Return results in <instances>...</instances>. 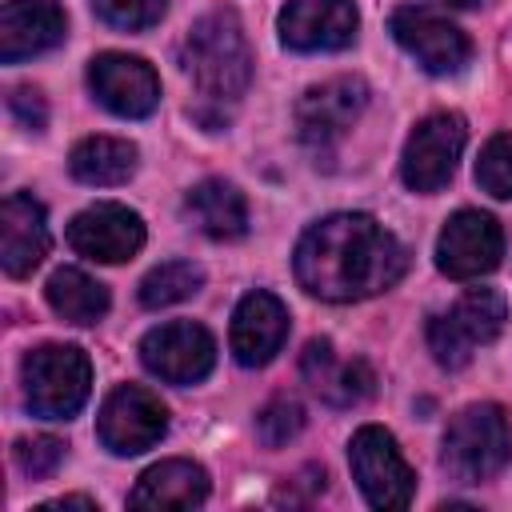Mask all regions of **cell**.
<instances>
[{
  "label": "cell",
  "mask_w": 512,
  "mask_h": 512,
  "mask_svg": "<svg viewBox=\"0 0 512 512\" xmlns=\"http://www.w3.org/2000/svg\"><path fill=\"white\" fill-rule=\"evenodd\" d=\"M292 264L308 296L352 304L388 292L408 272V248L368 212H336L300 236Z\"/></svg>",
  "instance_id": "6da1fadb"
},
{
  "label": "cell",
  "mask_w": 512,
  "mask_h": 512,
  "mask_svg": "<svg viewBox=\"0 0 512 512\" xmlns=\"http://www.w3.org/2000/svg\"><path fill=\"white\" fill-rule=\"evenodd\" d=\"M180 64L204 100L212 104L236 100L252 80V52L236 12L216 8L200 16L180 44Z\"/></svg>",
  "instance_id": "7a4b0ae2"
},
{
  "label": "cell",
  "mask_w": 512,
  "mask_h": 512,
  "mask_svg": "<svg viewBox=\"0 0 512 512\" xmlns=\"http://www.w3.org/2000/svg\"><path fill=\"white\" fill-rule=\"evenodd\" d=\"M512 456V424L500 404H468L452 416L440 448V464L460 484L492 480Z\"/></svg>",
  "instance_id": "3957f363"
},
{
  "label": "cell",
  "mask_w": 512,
  "mask_h": 512,
  "mask_svg": "<svg viewBox=\"0 0 512 512\" xmlns=\"http://www.w3.org/2000/svg\"><path fill=\"white\" fill-rule=\"evenodd\" d=\"M92 392V364L76 344H40L24 356V400L44 420H72Z\"/></svg>",
  "instance_id": "277c9868"
},
{
  "label": "cell",
  "mask_w": 512,
  "mask_h": 512,
  "mask_svg": "<svg viewBox=\"0 0 512 512\" xmlns=\"http://www.w3.org/2000/svg\"><path fill=\"white\" fill-rule=\"evenodd\" d=\"M504 320H508L504 296L492 288H472L448 312L428 320V348L436 364L464 368L480 344H492L504 332Z\"/></svg>",
  "instance_id": "5b68a950"
},
{
  "label": "cell",
  "mask_w": 512,
  "mask_h": 512,
  "mask_svg": "<svg viewBox=\"0 0 512 512\" xmlns=\"http://www.w3.org/2000/svg\"><path fill=\"white\" fill-rule=\"evenodd\" d=\"M348 464H352V476L372 508H408L412 504L416 472L408 468L392 432H384L380 424L356 428V436L348 444Z\"/></svg>",
  "instance_id": "8992f818"
},
{
  "label": "cell",
  "mask_w": 512,
  "mask_h": 512,
  "mask_svg": "<svg viewBox=\"0 0 512 512\" xmlns=\"http://www.w3.org/2000/svg\"><path fill=\"white\" fill-rule=\"evenodd\" d=\"M464 140H468V128H464V116L456 112H432L424 116L408 144H404V160H400V176L412 192H440L452 172H456V160L464 152Z\"/></svg>",
  "instance_id": "52a82bcc"
},
{
  "label": "cell",
  "mask_w": 512,
  "mask_h": 512,
  "mask_svg": "<svg viewBox=\"0 0 512 512\" xmlns=\"http://www.w3.org/2000/svg\"><path fill=\"white\" fill-rule=\"evenodd\" d=\"M368 104V84L360 76H336L308 88L296 104V132L312 152H332Z\"/></svg>",
  "instance_id": "ba28073f"
},
{
  "label": "cell",
  "mask_w": 512,
  "mask_h": 512,
  "mask_svg": "<svg viewBox=\"0 0 512 512\" xmlns=\"http://www.w3.org/2000/svg\"><path fill=\"white\" fill-rule=\"evenodd\" d=\"M164 432H168V408L160 404L156 392H148L140 384H120L100 404L96 436L116 456H136V452L152 448Z\"/></svg>",
  "instance_id": "9c48e42d"
},
{
  "label": "cell",
  "mask_w": 512,
  "mask_h": 512,
  "mask_svg": "<svg viewBox=\"0 0 512 512\" xmlns=\"http://www.w3.org/2000/svg\"><path fill=\"white\" fill-rule=\"evenodd\" d=\"M140 360L152 376H160L164 384H196L212 372L216 364V340L204 324L192 320H172L152 328L140 340Z\"/></svg>",
  "instance_id": "30bf717a"
},
{
  "label": "cell",
  "mask_w": 512,
  "mask_h": 512,
  "mask_svg": "<svg viewBox=\"0 0 512 512\" xmlns=\"http://www.w3.org/2000/svg\"><path fill=\"white\" fill-rule=\"evenodd\" d=\"M388 32L396 36V44L432 76H448V72H460L468 64V36L448 24L444 16H436L432 8H416V4H404L392 12L388 20Z\"/></svg>",
  "instance_id": "8fae6325"
},
{
  "label": "cell",
  "mask_w": 512,
  "mask_h": 512,
  "mask_svg": "<svg viewBox=\"0 0 512 512\" xmlns=\"http://www.w3.org/2000/svg\"><path fill=\"white\" fill-rule=\"evenodd\" d=\"M504 256V232L488 212L460 208L436 240V268L452 280H476L488 276Z\"/></svg>",
  "instance_id": "7c38bea8"
},
{
  "label": "cell",
  "mask_w": 512,
  "mask_h": 512,
  "mask_svg": "<svg viewBox=\"0 0 512 512\" xmlns=\"http://www.w3.org/2000/svg\"><path fill=\"white\" fill-rule=\"evenodd\" d=\"M88 88L108 112L128 120H140L160 104V76L148 60L128 52H100L88 64Z\"/></svg>",
  "instance_id": "4fadbf2b"
},
{
  "label": "cell",
  "mask_w": 512,
  "mask_h": 512,
  "mask_svg": "<svg viewBox=\"0 0 512 512\" xmlns=\"http://www.w3.org/2000/svg\"><path fill=\"white\" fill-rule=\"evenodd\" d=\"M68 244L84 260L124 264L144 248V220L124 204H92L68 224Z\"/></svg>",
  "instance_id": "5bb4252c"
},
{
  "label": "cell",
  "mask_w": 512,
  "mask_h": 512,
  "mask_svg": "<svg viewBox=\"0 0 512 512\" xmlns=\"http://www.w3.org/2000/svg\"><path fill=\"white\" fill-rule=\"evenodd\" d=\"M360 16L352 0H288L280 12V40L292 52H336L356 40Z\"/></svg>",
  "instance_id": "9a60e30c"
},
{
  "label": "cell",
  "mask_w": 512,
  "mask_h": 512,
  "mask_svg": "<svg viewBox=\"0 0 512 512\" xmlns=\"http://www.w3.org/2000/svg\"><path fill=\"white\" fill-rule=\"evenodd\" d=\"M284 336H288V308L272 292L256 288L236 304L228 344L244 368H264L284 348Z\"/></svg>",
  "instance_id": "2e32d148"
},
{
  "label": "cell",
  "mask_w": 512,
  "mask_h": 512,
  "mask_svg": "<svg viewBox=\"0 0 512 512\" xmlns=\"http://www.w3.org/2000/svg\"><path fill=\"white\" fill-rule=\"evenodd\" d=\"M68 36V16L56 0H8L0 12V60L16 64L56 48Z\"/></svg>",
  "instance_id": "e0dca14e"
},
{
  "label": "cell",
  "mask_w": 512,
  "mask_h": 512,
  "mask_svg": "<svg viewBox=\"0 0 512 512\" xmlns=\"http://www.w3.org/2000/svg\"><path fill=\"white\" fill-rule=\"evenodd\" d=\"M48 220L40 200H32L28 192H12L0 204V264L8 276H28L44 256H48Z\"/></svg>",
  "instance_id": "ac0fdd59"
},
{
  "label": "cell",
  "mask_w": 512,
  "mask_h": 512,
  "mask_svg": "<svg viewBox=\"0 0 512 512\" xmlns=\"http://www.w3.org/2000/svg\"><path fill=\"white\" fill-rule=\"evenodd\" d=\"M300 376L308 380V388L328 400L332 408H348L360 404L376 392V376L364 360H336L332 340H308L304 356H300Z\"/></svg>",
  "instance_id": "d6986e66"
},
{
  "label": "cell",
  "mask_w": 512,
  "mask_h": 512,
  "mask_svg": "<svg viewBox=\"0 0 512 512\" xmlns=\"http://www.w3.org/2000/svg\"><path fill=\"white\" fill-rule=\"evenodd\" d=\"M204 500H208V472L192 460H160L128 492L132 508H196Z\"/></svg>",
  "instance_id": "ffe728a7"
},
{
  "label": "cell",
  "mask_w": 512,
  "mask_h": 512,
  "mask_svg": "<svg viewBox=\"0 0 512 512\" xmlns=\"http://www.w3.org/2000/svg\"><path fill=\"white\" fill-rule=\"evenodd\" d=\"M184 212L212 240H236L248 232V204H244L240 188L228 180H200L184 196Z\"/></svg>",
  "instance_id": "44dd1931"
},
{
  "label": "cell",
  "mask_w": 512,
  "mask_h": 512,
  "mask_svg": "<svg viewBox=\"0 0 512 512\" xmlns=\"http://www.w3.org/2000/svg\"><path fill=\"white\" fill-rule=\"evenodd\" d=\"M68 172L92 188L124 184L136 172V144L116 136H88L68 152Z\"/></svg>",
  "instance_id": "7402d4cb"
},
{
  "label": "cell",
  "mask_w": 512,
  "mask_h": 512,
  "mask_svg": "<svg viewBox=\"0 0 512 512\" xmlns=\"http://www.w3.org/2000/svg\"><path fill=\"white\" fill-rule=\"evenodd\" d=\"M52 312L68 324H96L108 312V288L92 280L84 268H56L44 288Z\"/></svg>",
  "instance_id": "603a6c76"
},
{
  "label": "cell",
  "mask_w": 512,
  "mask_h": 512,
  "mask_svg": "<svg viewBox=\"0 0 512 512\" xmlns=\"http://www.w3.org/2000/svg\"><path fill=\"white\" fill-rule=\"evenodd\" d=\"M200 284H204L200 264H192V260H168V264H156L140 280V304L144 308H168V304H180L192 292H200Z\"/></svg>",
  "instance_id": "cb8c5ba5"
},
{
  "label": "cell",
  "mask_w": 512,
  "mask_h": 512,
  "mask_svg": "<svg viewBox=\"0 0 512 512\" xmlns=\"http://www.w3.org/2000/svg\"><path fill=\"white\" fill-rule=\"evenodd\" d=\"M476 184L496 200H512V132H496L480 148Z\"/></svg>",
  "instance_id": "d4e9b609"
},
{
  "label": "cell",
  "mask_w": 512,
  "mask_h": 512,
  "mask_svg": "<svg viewBox=\"0 0 512 512\" xmlns=\"http://www.w3.org/2000/svg\"><path fill=\"white\" fill-rule=\"evenodd\" d=\"M300 428H304V408L296 400H284V396L272 400V404H264L260 416H256V436L268 448H284L288 440L300 436Z\"/></svg>",
  "instance_id": "484cf974"
},
{
  "label": "cell",
  "mask_w": 512,
  "mask_h": 512,
  "mask_svg": "<svg viewBox=\"0 0 512 512\" xmlns=\"http://www.w3.org/2000/svg\"><path fill=\"white\" fill-rule=\"evenodd\" d=\"M96 16L112 28H124V32H144L152 24H160L168 0H92Z\"/></svg>",
  "instance_id": "4316f807"
},
{
  "label": "cell",
  "mask_w": 512,
  "mask_h": 512,
  "mask_svg": "<svg viewBox=\"0 0 512 512\" xmlns=\"http://www.w3.org/2000/svg\"><path fill=\"white\" fill-rule=\"evenodd\" d=\"M12 460H16V468H20L24 476L44 480V476H52V472L60 468V460H64V440H56V436H24V440H16Z\"/></svg>",
  "instance_id": "83f0119b"
},
{
  "label": "cell",
  "mask_w": 512,
  "mask_h": 512,
  "mask_svg": "<svg viewBox=\"0 0 512 512\" xmlns=\"http://www.w3.org/2000/svg\"><path fill=\"white\" fill-rule=\"evenodd\" d=\"M8 104H12V112L20 116V124H24V128H32V132H40V128H44L48 108H44L40 92H32V88H16V92L8 96Z\"/></svg>",
  "instance_id": "f1b7e54d"
},
{
  "label": "cell",
  "mask_w": 512,
  "mask_h": 512,
  "mask_svg": "<svg viewBox=\"0 0 512 512\" xmlns=\"http://www.w3.org/2000/svg\"><path fill=\"white\" fill-rule=\"evenodd\" d=\"M44 508H96L92 496H60V500H48Z\"/></svg>",
  "instance_id": "f546056e"
},
{
  "label": "cell",
  "mask_w": 512,
  "mask_h": 512,
  "mask_svg": "<svg viewBox=\"0 0 512 512\" xmlns=\"http://www.w3.org/2000/svg\"><path fill=\"white\" fill-rule=\"evenodd\" d=\"M448 4H460L464 8V4H476V0H448Z\"/></svg>",
  "instance_id": "4dcf8cb0"
}]
</instances>
